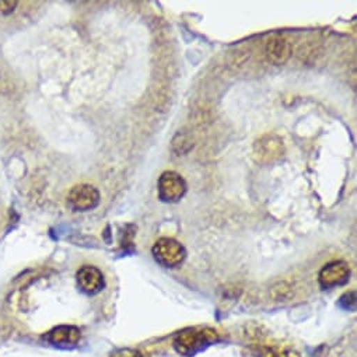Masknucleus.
<instances>
[{"label":"nucleus","instance_id":"9","mask_svg":"<svg viewBox=\"0 0 357 357\" xmlns=\"http://www.w3.org/2000/svg\"><path fill=\"white\" fill-rule=\"evenodd\" d=\"M80 331L72 325H61L54 328L47 339L55 346H73L80 340Z\"/></svg>","mask_w":357,"mask_h":357},{"label":"nucleus","instance_id":"13","mask_svg":"<svg viewBox=\"0 0 357 357\" xmlns=\"http://www.w3.org/2000/svg\"><path fill=\"white\" fill-rule=\"evenodd\" d=\"M354 304H356V294H354V291H350V293H346L344 296H342L340 305L343 308L351 310V308H354Z\"/></svg>","mask_w":357,"mask_h":357},{"label":"nucleus","instance_id":"2","mask_svg":"<svg viewBox=\"0 0 357 357\" xmlns=\"http://www.w3.org/2000/svg\"><path fill=\"white\" fill-rule=\"evenodd\" d=\"M154 259L165 268H176L181 265L187 257V251L181 243L174 238H160L153 245Z\"/></svg>","mask_w":357,"mask_h":357},{"label":"nucleus","instance_id":"11","mask_svg":"<svg viewBox=\"0 0 357 357\" xmlns=\"http://www.w3.org/2000/svg\"><path fill=\"white\" fill-rule=\"evenodd\" d=\"M261 357H300V354L291 349H282L278 346L261 347Z\"/></svg>","mask_w":357,"mask_h":357},{"label":"nucleus","instance_id":"4","mask_svg":"<svg viewBox=\"0 0 357 357\" xmlns=\"http://www.w3.org/2000/svg\"><path fill=\"white\" fill-rule=\"evenodd\" d=\"M100 204V192L90 184H80L72 188L68 197V205L75 212L93 211Z\"/></svg>","mask_w":357,"mask_h":357},{"label":"nucleus","instance_id":"5","mask_svg":"<svg viewBox=\"0 0 357 357\" xmlns=\"http://www.w3.org/2000/svg\"><path fill=\"white\" fill-rule=\"evenodd\" d=\"M284 153L283 140L276 135H265L257 140L254 146V154L261 162H272L280 158Z\"/></svg>","mask_w":357,"mask_h":357},{"label":"nucleus","instance_id":"6","mask_svg":"<svg viewBox=\"0 0 357 357\" xmlns=\"http://www.w3.org/2000/svg\"><path fill=\"white\" fill-rule=\"evenodd\" d=\"M350 278V268L343 261H335L325 265L319 272V284L324 289H332L344 284Z\"/></svg>","mask_w":357,"mask_h":357},{"label":"nucleus","instance_id":"14","mask_svg":"<svg viewBox=\"0 0 357 357\" xmlns=\"http://www.w3.org/2000/svg\"><path fill=\"white\" fill-rule=\"evenodd\" d=\"M111 357H143V356L140 351L135 349H121V350H116Z\"/></svg>","mask_w":357,"mask_h":357},{"label":"nucleus","instance_id":"3","mask_svg":"<svg viewBox=\"0 0 357 357\" xmlns=\"http://www.w3.org/2000/svg\"><path fill=\"white\" fill-rule=\"evenodd\" d=\"M187 190L188 187L185 180L175 171H165L158 178V198L165 204H175L181 201L187 194Z\"/></svg>","mask_w":357,"mask_h":357},{"label":"nucleus","instance_id":"12","mask_svg":"<svg viewBox=\"0 0 357 357\" xmlns=\"http://www.w3.org/2000/svg\"><path fill=\"white\" fill-rule=\"evenodd\" d=\"M16 8H17L16 0H2V2H0V16H8L13 13Z\"/></svg>","mask_w":357,"mask_h":357},{"label":"nucleus","instance_id":"1","mask_svg":"<svg viewBox=\"0 0 357 357\" xmlns=\"http://www.w3.org/2000/svg\"><path fill=\"white\" fill-rule=\"evenodd\" d=\"M219 339L216 331L211 328H188L174 339L175 350L184 356H194Z\"/></svg>","mask_w":357,"mask_h":357},{"label":"nucleus","instance_id":"10","mask_svg":"<svg viewBox=\"0 0 357 357\" xmlns=\"http://www.w3.org/2000/svg\"><path fill=\"white\" fill-rule=\"evenodd\" d=\"M194 147V142H192V136L190 133H187L185 130H180L175 137L172 139V150L178 154H187L191 149Z\"/></svg>","mask_w":357,"mask_h":357},{"label":"nucleus","instance_id":"7","mask_svg":"<svg viewBox=\"0 0 357 357\" xmlns=\"http://www.w3.org/2000/svg\"><path fill=\"white\" fill-rule=\"evenodd\" d=\"M76 279L80 290L86 294H97L104 289L105 284L102 272L91 265L80 268L76 273Z\"/></svg>","mask_w":357,"mask_h":357},{"label":"nucleus","instance_id":"8","mask_svg":"<svg viewBox=\"0 0 357 357\" xmlns=\"http://www.w3.org/2000/svg\"><path fill=\"white\" fill-rule=\"evenodd\" d=\"M290 55H291L290 44L283 37H273L265 44V56L271 63L276 66L286 63Z\"/></svg>","mask_w":357,"mask_h":357}]
</instances>
